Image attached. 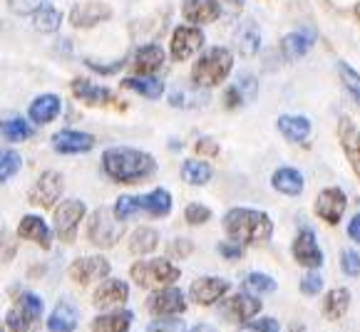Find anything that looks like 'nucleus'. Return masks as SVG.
I'll return each mask as SVG.
<instances>
[{"label":"nucleus","mask_w":360,"mask_h":332,"mask_svg":"<svg viewBox=\"0 0 360 332\" xmlns=\"http://www.w3.org/2000/svg\"><path fill=\"white\" fill-rule=\"evenodd\" d=\"M82 218H85V204L82 201L79 199L63 201V206L55 208V233L60 236V241L72 243Z\"/></svg>","instance_id":"obj_7"},{"label":"nucleus","mask_w":360,"mask_h":332,"mask_svg":"<svg viewBox=\"0 0 360 332\" xmlns=\"http://www.w3.org/2000/svg\"><path fill=\"white\" fill-rule=\"evenodd\" d=\"M110 275V260L102 255H90V258H79L70 265V278L77 285H90L95 280H102Z\"/></svg>","instance_id":"obj_10"},{"label":"nucleus","mask_w":360,"mask_h":332,"mask_svg":"<svg viewBox=\"0 0 360 332\" xmlns=\"http://www.w3.org/2000/svg\"><path fill=\"white\" fill-rule=\"evenodd\" d=\"M122 85L132 92H139L142 97H149V100H159V97L165 95V82H159L157 77L147 74V77H127L122 79Z\"/></svg>","instance_id":"obj_27"},{"label":"nucleus","mask_w":360,"mask_h":332,"mask_svg":"<svg viewBox=\"0 0 360 332\" xmlns=\"http://www.w3.org/2000/svg\"><path fill=\"white\" fill-rule=\"evenodd\" d=\"M124 233L122 221L115 216V208H97L90 218V226H87V238L90 243H95L97 248H112Z\"/></svg>","instance_id":"obj_4"},{"label":"nucleus","mask_w":360,"mask_h":332,"mask_svg":"<svg viewBox=\"0 0 360 332\" xmlns=\"http://www.w3.org/2000/svg\"><path fill=\"white\" fill-rule=\"evenodd\" d=\"M244 288L249 290V293H271V290H276V280L264 273H251V275H246Z\"/></svg>","instance_id":"obj_41"},{"label":"nucleus","mask_w":360,"mask_h":332,"mask_svg":"<svg viewBox=\"0 0 360 332\" xmlns=\"http://www.w3.org/2000/svg\"><path fill=\"white\" fill-rule=\"evenodd\" d=\"M0 332H3V330H0Z\"/></svg>","instance_id":"obj_57"},{"label":"nucleus","mask_w":360,"mask_h":332,"mask_svg":"<svg viewBox=\"0 0 360 332\" xmlns=\"http://www.w3.org/2000/svg\"><path fill=\"white\" fill-rule=\"evenodd\" d=\"M181 13L194 25H207L221 15V6H219V0H184Z\"/></svg>","instance_id":"obj_18"},{"label":"nucleus","mask_w":360,"mask_h":332,"mask_svg":"<svg viewBox=\"0 0 360 332\" xmlns=\"http://www.w3.org/2000/svg\"><path fill=\"white\" fill-rule=\"evenodd\" d=\"M159 246V233L154 228H137L132 233V241H129V251L134 255H147L152 253L154 248Z\"/></svg>","instance_id":"obj_34"},{"label":"nucleus","mask_w":360,"mask_h":332,"mask_svg":"<svg viewBox=\"0 0 360 332\" xmlns=\"http://www.w3.org/2000/svg\"><path fill=\"white\" fill-rule=\"evenodd\" d=\"M348 236L353 238L355 243H360V213L353 218V221H350V226H348Z\"/></svg>","instance_id":"obj_53"},{"label":"nucleus","mask_w":360,"mask_h":332,"mask_svg":"<svg viewBox=\"0 0 360 332\" xmlns=\"http://www.w3.org/2000/svg\"><path fill=\"white\" fill-rule=\"evenodd\" d=\"M238 48H241V55H244V58H251V55L259 53L261 30L254 20H246L244 25H241V32H238Z\"/></svg>","instance_id":"obj_32"},{"label":"nucleus","mask_w":360,"mask_h":332,"mask_svg":"<svg viewBox=\"0 0 360 332\" xmlns=\"http://www.w3.org/2000/svg\"><path fill=\"white\" fill-rule=\"evenodd\" d=\"M72 92L77 100H82L85 105H92V107H102V105L115 102V97H112V92L107 90V87L92 85V82H87V79H75Z\"/></svg>","instance_id":"obj_20"},{"label":"nucleus","mask_w":360,"mask_h":332,"mask_svg":"<svg viewBox=\"0 0 360 332\" xmlns=\"http://www.w3.org/2000/svg\"><path fill=\"white\" fill-rule=\"evenodd\" d=\"M348 305H350V293L345 288H335V290H330L328 298H326L323 312L330 320H340V317L345 315V310H348Z\"/></svg>","instance_id":"obj_35"},{"label":"nucleus","mask_w":360,"mask_h":332,"mask_svg":"<svg viewBox=\"0 0 360 332\" xmlns=\"http://www.w3.org/2000/svg\"><path fill=\"white\" fill-rule=\"evenodd\" d=\"M338 74H340V79H343L345 90L350 92V97H353V100L360 105V74L355 72L350 65H345V62L338 65Z\"/></svg>","instance_id":"obj_39"},{"label":"nucleus","mask_w":360,"mask_h":332,"mask_svg":"<svg viewBox=\"0 0 360 332\" xmlns=\"http://www.w3.org/2000/svg\"><path fill=\"white\" fill-rule=\"evenodd\" d=\"M129 298V285L124 280H105L100 288L95 290V305L97 307H115L122 305Z\"/></svg>","instance_id":"obj_19"},{"label":"nucleus","mask_w":360,"mask_h":332,"mask_svg":"<svg viewBox=\"0 0 360 332\" xmlns=\"http://www.w3.org/2000/svg\"><path fill=\"white\" fill-rule=\"evenodd\" d=\"M132 280L139 288H159V285H169L174 280H179L181 270L176 265H172L165 258H154V260H142V263L132 265Z\"/></svg>","instance_id":"obj_5"},{"label":"nucleus","mask_w":360,"mask_h":332,"mask_svg":"<svg viewBox=\"0 0 360 332\" xmlns=\"http://www.w3.org/2000/svg\"><path fill=\"white\" fill-rule=\"evenodd\" d=\"M278 132L283 134L286 139H291V142H306L308 134H311V121L306 119V117L301 114H283L278 117Z\"/></svg>","instance_id":"obj_25"},{"label":"nucleus","mask_w":360,"mask_h":332,"mask_svg":"<svg viewBox=\"0 0 360 332\" xmlns=\"http://www.w3.org/2000/svg\"><path fill=\"white\" fill-rule=\"evenodd\" d=\"M259 310H261V303L254 296H246V293H238V296L229 298V303L224 305V312L231 315L236 322H249Z\"/></svg>","instance_id":"obj_21"},{"label":"nucleus","mask_w":360,"mask_h":332,"mask_svg":"<svg viewBox=\"0 0 360 332\" xmlns=\"http://www.w3.org/2000/svg\"><path fill=\"white\" fill-rule=\"evenodd\" d=\"M191 332H217V330H214L212 325H196V327H194V330H191Z\"/></svg>","instance_id":"obj_54"},{"label":"nucleus","mask_w":360,"mask_h":332,"mask_svg":"<svg viewBox=\"0 0 360 332\" xmlns=\"http://www.w3.org/2000/svg\"><path fill=\"white\" fill-rule=\"evenodd\" d=\"M137 211H142V204H139L137 196H120L115 204V216L120 218V221H127V218H132Z\"/></svg>","instance_id":"obj_40"},{"label":"nucleus","mask_w":360,"mask_h":332,"mask_svg":"<svg viewBox=\"0 0 360 332\" xmlns=\"http://www.w3.org/2000/svg\"><path fill=\"white\" fill-rule=\"evenodd\" d=\"M196 152L202 154V157H217L219 154V144L214 142V139H199V142H196Z\"/></svg>","instance_id":"obj_49"},{"label":"nucleus","mask_w":360,"mask_h":332,"mask_svg":"<svg viewBox=\"0 0 360 332\" xmlns=\"http://www.w3.org/2000/svg\"><path fill=\"white\" fill-rule=\"evenodd\" d=\"M353 13H355V18H358V20H360V3H358V6H355V11H353Z\"/></svg>","instance_id":"obj_55"},{"label":"nucleus","mask_w":360,"mask_h":332,"mask_svg":"<svg viewBox=\"0 0 360 332\" xmlns=\"http://www.w3.org/2000/svg\"><path fill=\"white\" fill-rule=\"evenodd\" d=\"M139 204H142V211L152 216H167L172 211V196L167 189H154L152 194L139 196Z\"/></svg>","instance_id":"obj_29"},{"label":"nucleus","mask_w":360,"mask_h":332,"mask_svg":"<svg viewBox=\"0 0 360 332\" xmlns=\"http://www.w3.org/2000/svg\"><path fill=\"white\" fill-rule=\"evenodd\" d=\"M32 15H35V27L43 32H55L60 27V22H63V13H60L58 8L48 6V3H45L40 11L32 13Z\"/></svg>","instance_id":"obj_37"},{"label":"nucleus","mask_w":360,"mask_h":332,"mask_svg":"<svg viewBox=\"0 0 360 332\" xmlns=\"http://www.w3.org/2000/svg\"><path fill=\"white\" fill-rule=\"evenodd\" d=\"M162 65H165V50L159 45H144L134 55V69L139 74H154Z\"/></svg>","instance_id":"obj_26"},{"label":"nucleus","mask_w":360,"mask_h":332,"mask_svg":"<svg viewBox=\"0 0 360 332\" xmlns=\"http://www.w3.org/2000/svg\"><path fill=\"white\" fill-rule=\"evenodd\" d=\"M112 18V8L107 3L100 0H87V3H77L70 13V22L72 27H95L100 22L110 20Z\"/></svg>","instance_id":"obj_11"},{"label":"nucleus","mask_w":360,"mask_h":332,"mask_svg":"<svg viewBox=\"0 0 360 332\" xmlns=\"http://www.w3.org/2000/svg\"><path fill=\"white\" fill-rule=\"evenodd\" d=\"M274 189L281 191L286 196H298L303 191V176L301 171L291 169V166H283L274 174Z\"/></svg>","instance_id":"obj_28"},{"label":"nucleus","mask_w":360,"mask_h":332,"mask_svg":"<svg viewBox=\"0 0 360 332\" xmlns=\"http://www.w3.org/2000/svg\"><path fill=\"white\" fill-rule=\"evenodd\" d=\"M132 325V312H110L92 320V332H127Z\"/></svg>","instance_id":"obj_30"},{"label":"nucleus","mask_w":360,"mask_h":332,"mask_svg":"<svg viewBox=\"0 0 360 332\" xmlns=\"http://www.w3.org/2000/svg\"><path fill=\"white\" fill-rule=\"evenodd\" d=\"M204 45V32L199 30V27L194 25H181L174 30V35H172V58L176 60V62H181V60H189L194 53H199Z\"/></svg>","instance_id":"obj_9"},{"label":"nucleus","mask_w":360,"mask_h":332,"mask_svg":"<svg viewBox=\"0 0 360 332\" xmlns=\"http://www.w3.org/2000/svg\"><path fill=\"white\" fill-rule=\"evenodd\" d=\"M293 258L301 265H306V268H318V265L323 263V253H321L316 236L311 231H301L296 236V241H293Z\"/></svg>","instance_id":"obj_17"},{"label":"nucleus","mask_w":360,"mask_h":332,"mask_svg":"<svg viewBox=\"0 0 360 332\" xmlns=\"http://www.w3.org/2000/svg\"><path fill=\"white\" fill-rule=\"evenodd\" d=\"M45 6V0H13V11L18 13H35Z\"/></svg>","instance_id":"obj_48"},{"label":"nucleus","mask_w":360,"mask_h":332,"mask_svg":"<svg viewBox=\"0 0 360 332\" xmlns=\"http://www.w3.org/2000/svg\"><path fill=\"white\" fill-rule=\"evenodd\" d=\"M229 288H231V285L224 278H199L191 283L189 296H191V300L199 303V305H212L219 298L226 296Z\"/></svg>","instance_id":"obj_13"},{"label":"nucleus","mask_w":360,"mask_h":332,"mask_svg":"<svg viewBox=\"0 0 360 332\" xmlns=\"http://www.w3.org/2000/svg\"><path fill=\"white\" fill-rule=\"evenodd\" d=\"M191 241H186V238H176L174 243L169 246V253L172 255H179V258H184V255H189L191 253Z\"/></svg>","instance_id":"obj_50"},{"label":"nucleus","mask_w":360,"mask_h":332,"mask_svg":"<svg viewBox=\"0 0 360 332\" xmlns=\"http://www.w3.org/2000/svg\"><path fill=\"white\" fill-rule=\"evenodd\" d=\"M18 236L43 248H50V228L40 216H22L20 226H18Z\"/></svg>","instance_id":"obj_22"},{"label":"nucleus","mask_w":360,"mask_h":332,"mask_svg":"<svg viewBox=\"0 0 360 332\" xmlns=\"http://www.w3.org/2000/svg\"><path fill=\"white\" fill-rule=\"evenodd\" d=\"M219 253H221L224 258H229V260H238V258H241V246H233V243H221V246H219Z\"/></svg>","instance_id":"obj_52"},{"label":"nucleus","mask_w":360,"mask_h":332,"mask_svg":"<svg viewBox=\"0 0 360 332\" xmlns=\"http://www.w3.org/2000/svg\"><path fill=\"white\" fill-rule=\"evenodd\" d=\"M60 107H63V102L58 95H40L30 105V119L35 124H48L60 114Z\"/></svg>","instance_id":"obj_23"},{"label":"nucleus","mask_w":360,"mask_h":332,"mask_svg":"<svg viewBox=\"0 0 360 332\" xmlns=\"http://www.w3.org/2000/svg\"><path fill=\"white\" fill-rule=\"evenodd\" d=\"M311 45H313V37L308 32H291V35L283 37L281 48L286 60H301L311 50Z\"/></svg>","instance_id":"obj_31"},{"label":"nucleus","mask_w":360,"mask_h":332,"mask_svg":"<svg viewBox=\"0 0 360 332\" xmlns=\"http://www.w3.org/2000/svg\"><path fill=\"white\" fill-rule=\"evenodd\" d=\"M184 218H186V223H191V226H202V223H207L209 218H212V211L202 204H189L184 211Z\"/></svg>","instance_id":"obj_43"},{"label":"nucleus","mask_w":360,"mask_h":332,"mask_svg":"<svg viewBox=\"0 0 360 332\" xmlns=\"http://www.w3.org/2000/svg\"><path fill=\"white\" fill-rule=\"evenodd\" d=\"M63 189H65L63 174H58V171H45V174L35 181V186L30 189V204L50 208V206H55V201L63 196Z\"/></svg>","instance_id":"obj_8"},{"label":"nucleus","mask_w":360,"mask_h":332,"mask_svg":"<svg viewBox=\"0 0 360 332\" xmlns=\"http://www.w3.org/2000/svg\"><path fill=\"white\" fill-rule=\"evenodd\" d=\"M0 134H3L8 142H25L32 134V129L22 117H6V119L0 121Z\"/></svg>","instance_id":"obj_36"},{"label":"nucleus","mask_w":360,"mask_h":332,"mask_svg":"<svg viewBox=\"0 0 360 332\" xmlns=\"http://www.w3.org/2000/svg\"><path fill=\"white\" fill-rule=\"evenodd\" d=\"M149 310L154 315H179V312L186 310V300H184V293L179 288H165L154 293L149 298Z\"/></svg>","instance_id":"obj_15"},{"label":"nucleus","mask_w":360,"mask_h":332,"mask_svg":"<svg viewBox=\"0 0 360 332\" xmlns=\"http://www.w3.org/2000/svg\"><path fill=\"white\" fill-rule=\"evenodd\" d=\"M224 231L238 246H251V243L266 241L274 233V223L266 213L254 208H231L224 216Z\"/></svg>","instance_id":"obj_2"},{"label":"nucleus","mask_w":360,"mask_h":332,"mask_svg":"<svg viewBox=\"0 0 360 332\" xmlns=\"http://www.w3.org/2000/svg\"><path fill=\"white\" fill-rule=\"evenodd\" d=\"M229 3H233V6H244V0H229Z\"/></svg>","instance_id":"obj_56"},{"label":"nucleus","mask_w":360,"mask_h":332,"mask_svg":"<svg viewBox=\"0 0 360 332\" xmlns=\"http://www.w3.org/2000/svg\"><path fill=\"white\" fill-rule=\"evenodd\" d=\"M233 58L226 48H212L196 60L191 67V82L196 87H217L231 72Z\"/></svg>","instance_id":"obj_3"},{"label":"nucleus","mask_w":360,"mask_h":332,"mask_svg":"<svg viewBox=\"0 0 360 332\" xmlns=\"http://www.w3.org/2000/svg\"><path fill=\"white\" fill-rule=\"evenodd\" d=\"M246 332H278V322L271 320V317H266V320L254 322Z\"/></svg>","instance_id":"obj_51"},{"label":"nucleus","mask_w":360,"mask_h":332,"mask_svg":"<svg viewBox=\"0 0 360 332\" xmlns=\"http://www.w3.org/2000/svg\"><path fill=\"white\" fill-rule=\"evenodd\" d=\"M20 166H22L20 154L13 152V149H0V184L13 179L20 171Z\"/></svg>","instance_id":"obj_38"},{"label":"nucleus","mask_w":360,"mask_h":332,"mask_svg":"<svg viewBox=\"0 0 360 332\" xmlns=\"http://www.w3.org/2000/svg\"><path fill=\"white\" fill-rule=\"evenodd\" d=\"M321 288H323V278H321L318 273L303 275V280H301V293H306V296H316V293Z\"/></svg>","instance_id":"obj_47"},{"label":"nucleus","mask_w":360,"mask_h":332,"mask_svg":"<svg viewBox=\"0 0 360 332\" xmlns=\"http://www.w3.org/2000/svg\"><path fill=\"white\" fill-rule=\"evenodd\" d=\"M95 147V137L77 129H60L53 137V149L58 154H82Z\"/></svg>","instance_id":"obj_14"},{"label":"nucleus","mask_w":360,"mask_h":332,"mask_svg":"<svg viewBox=\"0 0 360 332\" xmlns=\"http://www.w3.org/2000/svg\"><path fill=\"white\" fill-rule=\"evenodd\" d=\"M18 253V241L8 228H0V263H11Z\"/></svg>","instance_id":"obj_42"},{"label":"nucleus","mask_w":360,"mask_h":332,"mask_svg":"<svg viewBox=\"0 0 360 332\" xmlns=\"http://www.w3.org/2000/svg\"><path fill=\"white\" fill-rule=\"evenodd\" d=\"M43 307H45L43 300H40L35 293H22L6 317L8 330L11 332H30V327L35 325V320H40V315H43Z\"/></svg>","instance_id":"obj_6"},{"label":"nucleus","mask_w":360,"mask_h":332,"mask_svg":"<svg viewBox=\"0 0 360 332\" xmlns=\"http://www.w3.org/2000/svg\"><path fill=\"white\" fill-rule=\"evenodd\" d=\"M102 169L117 184H139L157 171L152 154L132 147H115L102 154Z\"/></svg>","instance_id":"obj_1"},{"label":"nucleus","mask_w":360,"mask_h":332,"mask_svg":"<svg viewBox=\"0 0 360 332\" xmlns=\"http://www.w3.org/2000/svg\"><path fill=\"white\" fill-rule=\"evenodd\" d=\"M181 179L186 184L194 186H204L209 179H212V166L207 161H196V159H189V161L181 164Z\"/></svg>","instance_id":"obj_33"},{"label":"nucleus","mask_w":360,"mask_h":332,"mask_svg":"<svg viewBox=\"0 0 360 332\" xmlns=\"http://www.w3.org/2000/svg\"><path fill=\"white\" fill-rule=\"evenodd\" d=\"M147 332H184V322L181 320H174L169 315V320H157L147 327Z\"/></svg>","instance_id":"obj_46"},{"label":"nucleus","mask_w":360,"mask_h":332,"mask_svg":"<svg viewBox=\"0 0 360 332\" xmlns=\"http://www.w3.org/2000/svg\"><path fill=\"white\" fill-rule=\"evenodd\" d=\"M340 268H343V273L350 275V278L360 275V253H355V251H343V253H340Z\"/></svg>","instance_id":"obj_45"},{"label":"nucleus","mask_w":360,"mask_h":332,"mask_svg":"<svg viewBox=\"0 0 360 332\" xmlns=\"http://www.w3.org/2000/svg\"><path fill=\"white\" fill-rule=\"evenodd\" d=\"M338 139H340V147H343L345 157H348L350 166H353V171L360 176V129L355 127L348 117H343V119L338 121Z\"/></svg>","instance_id":"obj_16"},{"label":"nucleus","mask_w":360,"mask_h":332,"mask_svg":"<svg viewBox=\"0 0 360 332\" xmlns=\"http://www.w3.org/2000/svg\"><path fill=\"white\" fill-rule=\"evenodd\" d=\"M75 327H77V310H75V305L68 300L58 303L48 320V330L50 332H75Z\"/></svg>","instance_id":"obj_24"},{"label":"nucleus","mask_w":360,"mask_h":332,"mask_svg":"<svg viewBox=\"0 0 360 332\" xmlns=\"http://www.w3.org/2000/svg\"><path fill=\"white\" fill-rule=\"evenodd\" d=\"M233 87H236V90L241 92L244 102L256 100V95H259V85H256V77H251V74H241V77H238V82H233Z\"/></svg>","instance_id":"obj_44"},{"label":"nucleus","mask_w":360,"mask_h":332,"mask_svg":"<svg viewBox=\"0 0 360 332\" xmlns=\"http://www.w3.org/2000/svg\"><path fill=\"white\" fill-rule=\"evenodd\" d=\"M345 206H348V199H345V194L340 189H335V186H330V189L321 191V196H318V201H316V213L321 218H323L326 223L335 226V223H338L340 218H343Z\"/></svg>","instance_id":"obj_12"}]
</instances>
